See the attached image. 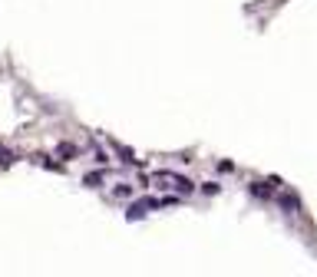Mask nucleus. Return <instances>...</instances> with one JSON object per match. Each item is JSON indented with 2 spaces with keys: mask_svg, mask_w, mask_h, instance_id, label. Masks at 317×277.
I'll use <instances>...</instances> for the list:
<instances>
[{
  "mask_svg": "<svg viewBox=\"0 0 317 277\" xmlns=\"http://www.w3.org/2000/svg\"><path fill=\"white\" fill-rule=\"evenodd\" d=\"M155 182H172V188L185 191V195L195 188V182H189V178H182V175H175V172H155Z\"/></svg>",
  "mask_w": 317,
  "mask_h": 277,
  "instance_id": "f257e3e1",
  "label": "nucleus"
},
{
  "mask_svg": "<svg viewBox=\"0 0 317 277\" xmlns=\"http://www.w3.org/2000/svg\"><path fill=\"white\" fill-rule=\"evenodd\" d=\"M274 185V182H271ZM271 185H264V182H251V195L254 198H271L274 195V188H271Z\"/></svg>",
  "mask_w": 317,
  "mask_h": 277,
  "instance_id": "f03ea898",
  "label": "nucleus"
},
{
  "mask_svg": "<svg viewBox=\"0 0 317 277\" xmlns=\"http://www.w3.org/2000/svg\"><path fill=\"white\" fill-rule=\"evenodd\" d=\"M277 201H281V208H284L287 214H294V211H297V208H301V205H297V198H294V195H281V198H277Z\"/></svg>",
  "mask_w": 317,
  "mask_h": 277,
  "instance_id": "7ed1b4c3",
  "label": "nucleus"
},
{
  "mask_svg": "<svg viewBox=\"0 0 317 277\" xmlns=\"http://www.w3.org/2000/svg\"><path fill=\"white\" fill-rule=\"evenodd\" d=\"M10 165H14V152L0 145V168H10Z\"/></svg>",
  "mask_w": 317,
  "mask_h": 277,
  "instance_id": "20e7f679",
  "label": "nucleus"
},
{
  "mask_svg": "<svg viewBox=\"0 0 317 277\" xmlns=\"http://www.w3.org/2000/svg\"><path fill=\"white\" fill-rule=\"evenodd\" d=\"M112 195H116V198H129V195H132V188L122 182V185H116V188H112Z\"/></svg>",
  "mask_w": 317,
  "mask_h": 277,
  "instance_id": "39448f33",
  "label": "nucleus"
},
{
  "mask_svg": "<svg viewBox=\"0 0 317 277\" xmlns=\"http://www.w3.org/2000/svg\"><path fill=\"white\" fill-rule=\"evenodd\" d=\"M56 152H60V155H63V158H73V155H76V145L63 142V145H60V149H56Z\"/></svg>",
  "mask_w": 317,
  "mask_h": 277,
  "instance_id": "423d86ee",
  "label": "nucleus"
},
{
  "mask_svg": "<svg viewBox=\"0 0 317 277\" xmlns=\"http://www.w3.org/2000/svg\"><path fill=\"white\" fill-rule=\"evenodd\" d=\"M99 182H103V175H99V172H93V175H86V185H93V188H96V185H99Z\"/></svg>",
  "mask_w": 317,
  "mask_h": 277,
  "instance_id": "0eeeda50",
  "label": "nucleus"
}]
</instances>
